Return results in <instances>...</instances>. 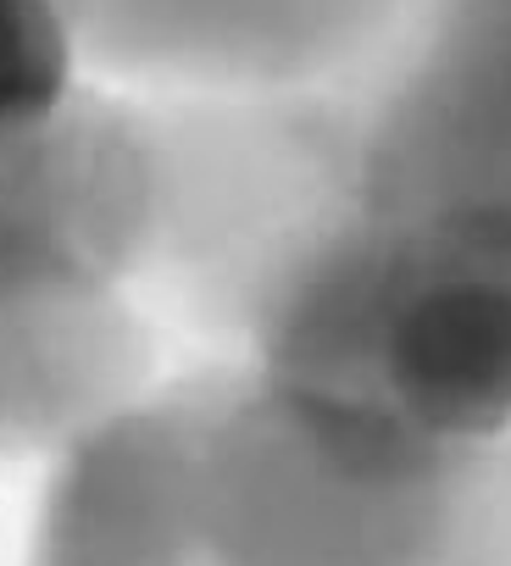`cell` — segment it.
<instances>
[{
    "label": "cell",
    "instance_id": "obj_3",
    "mask_svg": "<svg viewBox=\"0 0 511 566\" xmlns=\"http://www.w3.org/2000/svg\"><path fill=\"white\" fill-rule=\"evenodd\" d=\"M161 217L150 112L73 84L0 128V301L112 295L145 277Z\"/></svg>",
    "mask_w": 511,
    "mask_h": 566
},
{
    "label": "cell",
    "instance_id": "obj_5",
    "mask_svg": "<svg viewBox=\"0 0 511 566\" xmlns=\"http://www.w3.org/2000/svg\"><path fill=\"white\" fill-rule=\"evenodd\" d=\"M233 373L145 384L79 428L45 472L29 566H200L206 450Z\"/></svg>",
    "mask_w": 511,
    "mask_h": 566
},
{
    "label": "cell",
    "instance_id": "obj_1",
    "mask_svg": "<svg viewBox=\"0 0 511 566\" xmlns=\"http://www.w3.org/2000/svg\"><path fill=\"white\" fill-rule=\"evenodd\" d=\"M461 450L400 411L233 373L206 450V560L423 566Z\"/></svg>",
    "mask_w": 511,
    "mask_h": 566
},
{
    "label": "cell",
    "instance_id": "obj_4",
    "mask_svg": "<svg viewBox=\"0 0 511 566\" xmlns=\"http://www.w3.org/2000/svg\"><path fill=\"white\" fill-rule=\"evenodd\" d=\"M362 206L450 228L511 217V0H450L356 117Z\"/></svg>",
    "mask_w": 511,
    "mask_h": 566
},
{
    "label": "cell",
    "instance_id": "obj_9",
    "mask_svg": "<svg viewBox=\"0 0 511 566\" xmlns=\"http://www.w3.org/2000/svg\"><path fill=\"white\" fill-rule=\"evenodd\" d=\"M79 56L84 45L62 0H0V128L62 101L79 84Z\"/></svg>",
    "mask_w": 511,
    "mask_h": 566
},
{
    "label": "cell",
    "instance_id": "obj_8",
    "mask_svg": "<svg viewBox=\"0 0 511 566\" xmlns=\"http://www.w3.org/2000/svg\"><path fill=\"white\" fill-rule=\"evenodd\" d=\"M423 566H511V433L461 450Z\"/></svg>",
    "mask_w": 511,
    "mask_h": 566
},
{
    "label": "cell",
    "instance_id": "obj_7",
    "mask_svg": "<svg viewBox=\"0 0 511 566\" xmlns=\"http://www.w3.org/2000/svg\"><path fill=\"white\" fill-rule=\"evenodd\" d=\"M156 339L128 290L0 301V455H56L150 384Z\"/></svg>",
    "mask_w": 511,
    "mask_h": 566
},
{
    "label": "cell",
    "instance_id": "obj_2",
    "mask_svg": "<svg viewBox=\"0 0 511 566\" xmlns=\"http://www.w3.org/2000/svg\"><path fill=\"white\" fill-rule=\"evenodd\" d=\"M156 128L161 217L145 277L217 334L244 317L284 255L356 206V117L334 123L290 90H178L145 106Z\"/></svg>",
    "mask_w": 511,
    "mask_h": 566
},
{
    "label": "cell",
    "instance_id": "obj_6",
    "mask_svg": "<svg viewBox=\"0 0 511 566\" xmlns=\"http://www.w3.org/2000/svg\"><path fill=\"white\" fill-rule=\"evenodd\" d=\"M367 400L456 450L511 433V261L489 228L400 222Z\"/></svg>",
    "mask_w": 511,
    "mask_h": 566
}]
</instances>
